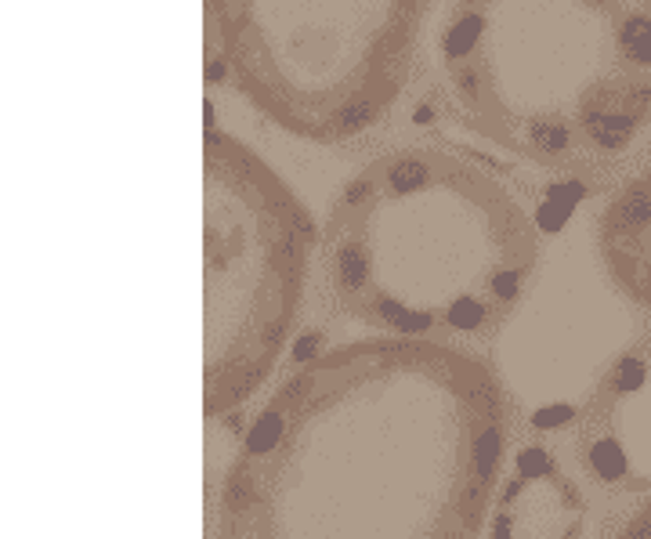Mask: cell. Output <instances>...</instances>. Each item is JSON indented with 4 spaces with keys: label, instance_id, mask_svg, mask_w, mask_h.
<instances>
[{
    "label": "cell",
    "instance_id": "obj_6",
    "mask_svg": "<svg viewBox=\"0 0 651 539\" xmlns=\"http://www.w3.org/2000/svg\"><path fill=\"white\" fill-rule=\"evenodd\" d=\"M583 438L605 478L651 485V334L608 366L583 413Z\"/></svg>",
    "mask_w": 651,
    "mask_h": 539
},
{
    "label": "cell",
    "instance_id": "obj_7",
    "mask_svg": "<svg viewBox=\"0 0 651 539\" xmlns=\"http://www.w3.org/2000/svg\"><path fill=\"white\" fill-rule=\"evenodd\" d=\"M597 254L611 283L651 311V167L611 192L597 221Z\"/></svg>",
    "mask_w": 651,
    "mask_h": 539
},
{
    "label": "cell",
    "instance_id": "obj_3",
    "mask_svg": "<svg viewBox=\"0 0 651 539\" xmlns=\"http://www.w3.org/2000/svg\"><path fill=\"white\" fill-rule=\"evenodd\" d=\"M449 102L478 138L579 186L651 167V0H449Z\"/></svg>",
    "mask_w": 651,
    "mask_h": 539
},
{
    "label": "cell",
    "instance_id": "obj_4",
    "mask_svg": "<svg viewBox=\"0 0 651 539\" xmlns=\"http://www.w3.org/2000/svg\"><path fill=\"white\" fill-rule=\"evenodd\" d=\"M435 0H203L206 65L282 135L344 146L406 91Z\"/></svg>",
    "mask_w": 651,
    "mask_h": 539
},
{
    "label": "cell",
    "instance_id": "obj_5",
    "mask_svg": "<svg viewBox=\"0 0 651 539\" xmlns=\"http://www.w3.org/2000/svg\"><path fill=\"white\" fill-rule=\"evenodd\" d=\"M316 221L282 175L221 127L203 135V405L228 413L276 370L301 311Z\"/></svg>",
    "mask_w": 651,
    "mask_h": 539
},
{
    "label": "cell",
    "instance_id": "obj_2",
    "mask_svg": "<svg viewBox=\"0 0 651 539\" xmlns=\"http://www.w3.org/2000/svg\"><path fill=\"white\" fill-rule=\"evenodd\" d=\"M322 286L362 326L416 340H474L525 297L540 232L492 163L449 146L376 156L333 200Z\"/></svg>",
    "mask_w": 651,
    "mask_h": 539
},
{
    "label": "cell",
    "instance_id": "obj_8",
    "mask_svg": "<svg viewBox=\"0 0 651 539\" xmlns=\"http://www.w3.org/2000/svg\"><path fill=\"white\" fill-rule=\"evenodd\" d=\"M619 539H651V499L627 521V529L619 532Z\"/></svg>",
    "mask_w": 651,
    "mask_h": 539
},
{
    "label": "cell",
    "instance_id": "obj_1",
    "mask_svg": "<svg viewBox=\"0 0 651 539\" xmlns=\"http://www.w3.org/2000/svg\"><path fill=\"white\" fill-rule=\"evenodd\" d=\"M506 445L456 345H341L282 380L228 467L214 539H474Z\"/></svg>",
    "mask_w": 651,
    "mask_h": 539
}]
</instances>
